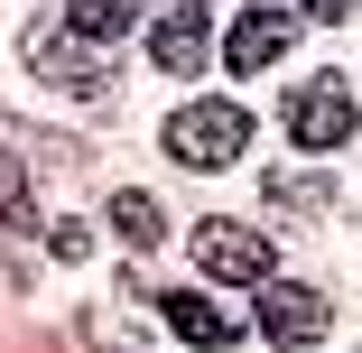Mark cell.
I'll use <instances>...</instances> for the list:
<instances>
[{
	"label": "cell",
	"mask_w": 362,
	"mask_h": 353,
	"mask_svg": "<svg viewBox=\"0 0 362 353\" xmlns=\"http://www.w3.org/2000/svg\"><path fill=\"white\" fill-rule=\"evenodd\" d=\"M242 149H251V112L242 103H186L168 121V158L177 168H233Z\"/></svg>",
	"instance_id": "obj_1"
},
{
	"label": "cell",
	"mask_w": 362,
	"mask_h": 353,
	"mask_svg": "<svg viewBox=\"0 0 362 353\" xmlns=\"http://www.w3.org/2000/svg\"><path fill=\"white\" fill-rule=\"evenodd\" d=\"M28 65L56 93H75V103H112V65H103V47L84 56V28L75 19H65V28H28Z\"/></svg>",
	"instance_id": "obj_2"
},
{
	"label": "cell",
	"mask_w": 362,
	"mask_h": 353,
	"mask_svg": "<svg viewBox=\"0 0 362 353\" xmlns=\"http://www.w3.org/2000/svg\"><path fill=\"white\" fill-rule=\"evenodd\" d=\"M288 139H298V149H344V139H353V93L334 75L298 84V93H288Z\"/></svg>",
	"instance_id": "obj_3"
},
{
	"label": "cell",
	"mask_w": 362,
	"mask_h": 353,
	"mask_svg": "<svg viewBox=\"0 0 362 353\" xmlns=\"http://www.w3.org/2000/svg\"><path fill=\"white\" fill-rule=\"evenodd\" d=\"M195 260L214 270V279H233V289H251V279H269V233H251V224H195Z\"/></svg>",
	"instance_id": "obj_4"
},
{
	"label": "cell",
	"mask_w": 362,
	"mask_h": 353,
	"mask_svg": "<svg viewBox=\"0 0 362 353\" xmlns=\"http://www.w3.org/2000/svg\"><path fill=\"white\" fill-rule=\"evenodd\" d=\"M325 316H334V307L307 289V279H269V289H260V335H269V344H288V353L316 344V335H325Z\"/></svg>",
	"instance_id": "obj_5"
},
{
	"label": "cell",
	"mask_w": 362,
	"mask_h": 353,
	"mask_svg": "<svg viewBox=\"0 0 362 353\" xmlns=\"http://www.w3.org/2000/svg\"><path fill=\"white\" fill-rule=\"evenodd\" d=\"M288 37H298V10H242L233 37H223V65L233 75H260V65L288 56Z\"/></svg>",
	"instance_id": "obj_6"
},
{
	"label": "cell",
	"mask_w": 362,
	"mask_h": 353,
	"mask_svg": "<svg viewBox=\"0 0 362 353\" xmlns=\"http://www.w3.org/2000/svg\"><path fill=\"white\" fill-rule=\"evenodd\" d=\"M149 56H158V75H195L204 65V0H168V19L149 28Z\"/></svg>",
	"instance_id": "obj_7"
},
{
	"label": "cell",
	"mask_w": 362,
	"mask_h": 353,
	"mask_svg": "<svg viewBox=\"0 0 362 353\" xmlns=\"http://www.w3.org/2000/svg\"><path fill=\"white\" fill-rule=\"evenodd\" d=\"M158 316H168V335H186V344H204V353H214V344H233V316H223V307H204V298H186V289H168Z\"/></svg>",
	"instance_id": "obj_8"
},
{
	"label": "cell",
	"mask_w": 362,
	"mask_h": 353,
	"mask_svg": "<svg viewBox=\"0 0 362 353\" xmlns=\"http://www.w3.org/2000/svg\"><path fill=\"white\" fill-rule=\"evenodd\" d=\"M269 204H279V214H325V204H334V177L288 168V177H269Z\"/></svg>",
	"instance_id": "obj_9"
},
{
	"label": "cell",
	"mask_w": 362,
	"mask_h": 353,
	"mask_svg": "<svg viewBox=\"0 0 362 353\" xmlns=\"http://www.w3.org/2000/svg\"><path fill=\"white\" fill-rule=\"evenodd\" d=\"M139 10H149V0H65V19H75V28H84L93 47H103V37H121V28H130Z\"/></svg>",
	"instance_id": "obj_10"
},
{
	"label": "cell",
	"mask_w": 362,
	"mask_h": 353,
	"mask_svg": "<svg viewBox=\"0 0 362 353\" xmlns=\"http://www.w3.org/2000/svg\"><path fill=\"white\" fill-rule=\"evenodd\" d=\"M112 233H121L130 251H149V242L168 233V214H158V204H149V195H112Z\"/></svg>",
	"instance_id": "obj_11"
},
{
	"label": "cell",
	"mask_w": 362,
	"mask_h": 353,
	"mask_svg": "<svg viewBox=\"0 0 362 353\" xmlns=\"http://www.w3.org/2000/svg\"><path fill=\"white\" fill-rule=\"evenodd\" d=\"M0 224H19V233L37 224V214H28V177H19V149H10V130H0Z\"/></svg>",
	"instance_id": "obj_12"
},
{
	"label": "cell",
	"mask_w": 362,
	"mask_h": 353,
	"mask_svg": "<svg viewBox=\"0 0 362 353\" xmlns=\"http://www.w3.org/2000/svg\"><path fill=\"white\" fill-rule=\"evenodd\" d=\"M93 344H103V353H139V335H121V325H103Z\"/></svg>",
	"instance_id": "obj_13"
},
{
	"label": "cell",
	"mask_w": 362,
	"mask_h": 353,
	"mask_svg": "<svg viewBox=\"0 0 362 353\" xmlns=\"http://www.w3.org/2000/svg\"><path fill=\"white\" fill-rule=\"evenodd\" d=\"M307 10H316V19H353V10H362V0H307Z\"/></svg>",
	"instance_id": "obj_14"
}]
</instances>
